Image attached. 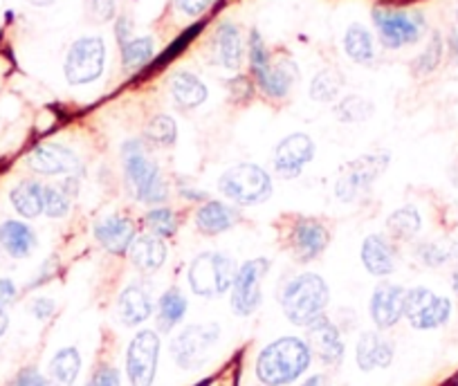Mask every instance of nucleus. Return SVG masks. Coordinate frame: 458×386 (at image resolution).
Returning a JSON list of instances; mask_svg holds the SVG:
<instances>
[{"label": "nucleus", "mask_w": 458, "mask_h": 386, "mask_svg": "<svg viewBox=\"0 0 458 386\" xmlns=\"http://www.w3.org/2000/svg\"><path fill=\"white\" fill-rule=\"evenodd\" d=\"M218 323H193V326H187L175 335V340L171 341V355L180 368L196 371L202 364H207L211 348L218 344Z\"/></svg>", "instance_id": "0eeeda50"}, {"label": "nucleus", "mask_w": 458, "mask_h": 386, "mask_svg": "<svg viewBox=\"0 0 458 386\" xmlns=\"http://www.w3.org/2000/svg\"><path fill=\"white\" fill-rule=\"evenodd\" d=\"M335 115L339 117L346 124H353V122H367L373 115V104L362 99V96H346L337 108H335Z\"/></svg>", "instance_id": "c9c22d12"}, {"label": "nucleus", "mask_w": 458, "mask_h": 386, "mask_svg": "<svg viewBox=\"0 0 458 386\" xmlns=\"http://www.w3.org/2000/svg\"><path fill=\"white\" fill-rule=\"evenodd\" d=\"M328 299V285L315 272H303L290 279L279 295V304L288 322L301 328H308L317 319L324 317Z\"/></svg>", "instance_id": "f03ea898"}, {"label": "nucleus", "mask_w": 458, "mask_h": 386, "mask_svg": "<svg viewBox=\"0 0 458 386\" xmlns=\"http://www.w3.org/2000/svg\"><path fill=\"white\" fill-rule=\"evenodd\" d=\"M79 371H81V355L74 346H65L50 359L46 386H74Z\"/></svg>", "instance_id": "a878e982"}, {"label": "nucleus", "mask_w": 458, "mask_h": 386, "mask_svg": "<svg viewBox=\"0 0 458 386\" xmlns=\"http://www.w3.org/2000/svg\"><path fill=\"white\" fill-rule=\"evenodd\" d=\"M28 166L41 175H79L83 171L77 153L59 142L38 144L28 155Z\"/></svg>", "instance_id": "4468645a"}, {"label": "nucleus", "mask_w": 458, "mask_h": 386, "mask_svg": "<svg viewBox=\"0 0 458 386\" xmlns=\"http://www.w3.org/2000/svg\"><path fill=\"white\" fill-rule=\"evenodd\" d=\"M328 231L315 218H303L297 216L290 225L288 231V248L294 261L299 263H310L324 254L328 248Z\"/></svg>", "instance_id": "ddd939ff"}, {"label": "nucleus", "mask_w": 458, "mask_h": 386, "mask_svg": "<svg viewBox=\"0 0 458 386\" xmlns=\"http://www.w3.org/2000/svg\"><path fill=\"white\" fill-rule=\"evenodd\" d=\"M16 295H19V290H16L14 281L0 279V308H5V306H10L12 301L16 299Z\"/></svg>", "instance_id": "de8ad7c7"}, {"label": "nucleus", "mask_w": 458, "mask_h": 386, "mask_svg": "<svg viewBox=\"0 0 458 386\" xmlns=\"http://www.w3.org/2000/svg\"><path fill=\"white\" fill-rule=\"evenodd\" d=\"M248 50H250V65H252L254 77L259 79L261 74L267 72V68L272 65V61H270V55H267L266 43H263L261 34H259L257 29L250 34V47H248Z\"/></svg>", "instance_id": "ea45409f"}, {"label": "nucleus", "mask_w": 458, "mask_h": 386, "mask_svg": "<svg viewBox=\"0 0 458 386\" xmlns=\"http://www.w3.org/2000/svg\"><path fill=\"white\" fill-rule=\"evenodd\" d=\"M312 353L299 337H281L267 344L257 357V377L266 386H288L308 371Z\"/></svg>", "instance_id": "f257e3e1"}, {"label": "nucleus", "mask_w": 458, "mask_h": 386, "mask_svg": "<svg viewBox=\"0 0 458 386\" xmlns=\"http://www.w3.org/2000/svg\"><path fill=\"white\" fill-rule=\"evenodd\" d=\"M456 21H458V3H456Z\"/></svg>", "instance_id": "6e6d98bb"}, {"label": "nucleus", "mask_w": 458, "mask_h": 386, "mask_svg": "<svg viewBox=\"0 0 458 386\" xmlns=\"http://www.w3.org/2000/svg\"><path fill=\"white\" fill-rule=\"evenodd\" d=\"M214 5V0H175V7L182 12L184 16H200Z\"/></svg>", "instance_id": "a18cd8bd"}, {"label": "nucleus", "mask_w": 458, "mask_h": 386, "mask_svg": "<svg viewBox=\"0 0 458 386\" xmlns=\"http://www.w3.org/2000/svg\"><path fill=\"white\" fill-rule=\"evenodd\" d=\"M43 191L46 184L38 180H23L12 189L10 198L16 212L23 218H37L43 214Z\"/></svg>", "instance_id": "c85d7f7f"}, {"label": "nucleus", "mask_w": 458, "mask_h": 386, "mask_svg": "<svg viewBox=\"0 0 458 386\" xmlns=\"http://www.w3.org/2000/svg\"><path fill=\"white\" fill-rule=\"evenodd\" d=\"M362 263L369 274L389 276L395 270V249L382 234L367 236L362 243Z\"/></svg>", "instance_id": "4be33fe9"}, {"label": "nucleus", "mask_w": 458, "mask_h": 386, "mask_svg": "<svg viewBox=\"0 0 458 386\" xmlns=\"http://www.w3.org/2000/svg\"><path fill=\"white\" fill-rule=\"evenodd\" d=\"M404 317L416 331H436L452 317V301L427 288L407 290Z\"/></svg>", "instance_id": "1a4fd4ad"}, {"label": "nucleus", "mask_w": 458, "mask_h": 386, "mask_svg": "<svg viewBox=\"0 0 458 386\" xmlns=\"http://www.w3.org/2000/svg\"><path fill=\"white\" fill-rule=\"evenodd\" d=\"M70 212V196L56 184H46L43 191V214L50 218H64Z\"/></svg>", "instance_id": "4c0bfd02"}, {"label": "nucleus", "mask_w": 458, "mask_h": 386, "mask_svg": "<svg viewBox=\"0 0 458 386\" xmlns=\"http://www.w3.org/2000/svg\"><path fill=\"white\" fill-rule=\"evenodd\" d=\"M301 386H328V380H326L324 375H312L308 377Z\"/></svg>", "instance_id": "3c124183"}, {"label": "nucleus", "mask_w": 458, "mask_h": 386, "mask_svg": "<svg viewBox=\"0 0 458 386\" xmlns=\"http://www.w3.org/2000/svg\"><path fill=\"white\" fill-rule=\"evenodd\" d=\"M122 164H124L126 184L138 203L160 205L169 198V187L162 178L160 166L148 160L147 148L138 139H129L122 147Z\"/></svg>", "instance_id": "7ed1b4c3"}, {"label": "nucleus", "mask_w": 458, "mask_h": 386, "mask_svg": "<svg viewBox=\"0 0 458 386\" xmlns=\"http://www.w3.org/2000/svg\"><path fill=\"white\" fill-rule=\"evenodd\" d=\"M0 245L12 258H28L37 249V234L21 221H5L0 225Z\"/></svg>", "instance_id": "393cba45"}, {"label": "nucleus", "mask_w": 458, "mask_h": 386, "mask_svg": "<svg viewBox=\"0 0 458 386\" xmlns=\"http://www.w3.org/2000/svg\"><path fill=\"white\" fill-rule=\"evenodd\" d=\"M236 261L227 254L220 252H202L189 265V285L198 297H211L225 295L227 290H232L236 279Z\"/></svg>", "instance_id": "20e7f679"}, {"label": "nucleus", "mask_w": 458, "mask_h": 386, "mask_svg": "<svg viewBox=\"0 0 458 386\" xmlns=\"http://www.w3.org/2000/svg\"><path fill=\"white\" fill-rule=\"evenodd\" d=\"M160 364V335L156 331H140L126 350V375L131 386H153Z\"/></svg>", "instance_id": "f8f14e48"}, {"label": "nucleus", "mask_w": 458, "mask_h": 386, "mask_svg": "<svg viewBox=\"0 0 458 386\" xmlns=\"http://www.w3.org/2000/svg\"><path fill=\"white\" fill-rule=\"evenodd\" d=\"M306 344L312 357H317L326 366H339L344 362L346 346H344L342 332L326 315L306 328Z\"/></svg>", "instance_id": "2eb2a0df"}, {"label": "nucleus", "mask_w": 458, "mask_h": 386, "mask_svg": "<svg viewBox=\"0 0 458 386\" xmlns=\"http://www.w3.org/2000/svg\"><path fill=\"white\" fill-rule=\"evenodd\" d=\"M153 52H156V43L151 37H140L131 38L126 46H122V61H124L126 70H140L153 59Z\"/></svg>", "instance_id": "473e14b6"}, {"label": "nucleus", "mask_w": 458, "mask_h": 386, "mask_svg": "<svg viewBox=\"0 0 458 386\" xmlns=\"http://www.w3.org/2000/svg\"><path fill=\"white\" fill-rule=\"evenodd\" d=\"M344 47H346V55L355 61V63H371L376 59V47H373L371 32H369L364 25H351L346 37H344Z\"/></svg>", "instance_id": "7c9ffc66"}, {"label": "nucleus", "mask_w": 458, "mask_h": 386, "mask_svg": "<svg viewBox=\"0 0 458 386\" xmlns=\"http://www.w3.org/2000/svg\"><path fill=\"white\" fill-rule=\"evenodd\" d=\"M147 139L153 147H174L178 139V126L169 115H156L147 124Z\"/></svg>", "instance_id": "f704fd0d"}, {"label": "nucleus", "mask_w": 458, "mask_h": 386, "mask_svg": "<svg viewBox=\"0 0 458 386\" xmlns=\"http://www.w3.org/2000/svg\"><path fill=\"white\" fill-rule=\"evenodd\" d=\"M443 50H445L443 38H440V34H434V37H431V41L427 43L425 52H422V55L413 61V72L416 74L434 72V70L440 65V61H443Z\"/></svg>", "instance_id": "e433bc0d"}, {"label": "nucleus", "mask_w": 458, "mask_h": 386, "mask_svg": "<svg viewBox=\"0 0 458 386\" xmlns=\"http://www.w3.org/2000/svg\"><path fill=\"white\" fill-rule=\"evenodd\" d=\"M88 386H122L120 371L110 364H101L95 373H92Z\"/></svg>", "instance_id": "37998d69"}, {"label": "nucleus", "mask_w": 458, "mask_h": 386, "mask_svg": "<svg viewBox=\"0 0 458 386\" xmlns=\"http://www.w3.org/2000/svg\"><path fill=\"white\" fill-rule=\"evenodd\" d=\"M129 256L140 272H157L166 261V243L156 234L135 236Z\"/></svg>", "instance_id": "5701e85b"}, {"label": "nucleus", "mask_w": 458, "mask_h": 386, "mask_svg": "<svg viewBox=\"0 0 458 386\" xmlns=\"http://www.w3.org/2000/svg\"><path fill=\"white\" fill-rule=\"evenodd\" d=\"M114 38H117L120 47L126 46V43L131 41V19L129 16H120V19H117V25H114Z\"/></svg>", "instance_id": "09e8293b"}, {"label": "nucleus", "mask_w": 458, "mask_h": 386, "mask_svg": "<svg viewBox=\"0 0 458 386\" xmlns=\"http://www.w3.org/2000/svg\"><path fill=\"white\" fill-rule=\"evenodd\" d=\"M95 239L108 254L122 256L135 240V225L126 216H106L95 222Z\"/></svg>", "instance_id": "a211bd4d"}, {"label": "nucleus", "mask_w": 458, "mask_h": 386, "mask_svg": "<svg viewBox=\"0 0 458 386\" xmlns=\"http://www.w3.org/2000/svg\"><path fill=\"white\" fill-rule=\"evenodd\" d=\"M418 256L425 265L440 267L445 263H452V245H440V243H422L418 245Z\"/></svg>", "instance_id": "a19ab883"}, {"label": "nucleus", "mask_w": 458, "mask_h": 386, "mask_svg": "<svg viewBox=\"0 0 458 386\" xmlns=\"http://www.w3.org/2000/svg\"><path fill=\"white\" fill-rule=\"evenodd\" d=\"M220 193L241 207H254L272 196V178L257 164H236L220 175Z\"/></svg>", "instance_id": "39448f33"}, {"label": "nucleus", "mask_w": 458, "mask_h": 386, "mask_svg": "<svg viewBox=\"0 0 458 386\" xmlns=\"http://www.w3.org/2000/svg\"><path fill=\"white\" fill-rule=\"evenodd\" d=\"M394 341L385 340L380 332H364L355 348V359L364 373L376 371V368H389L394 362Z\"/></svg>", "instance_id": "aec40b11"}, {"label": "nucleus", "mask_w": 458, "mask_h": 386, "mask_svg": "<svg viewBox=\"0 0 458 386\" xmlns=\"http://www.w3.org/2000/svg\"><path fill=\"white\" fill-rule=\"evenodd\" d=\"M449 55H452V61L458 65V32H452L447 38Z\"/></svg>", "instance_id": "8fccbe9b"}, {"label": "nucleus", "mask_w": 458, "mask_h": 386, "mask_svg": "<svg viewBox=\"0 0 458 386\" xmlns=\"http://www.w3.org/2000/svg\"><path fill=\"white\" fill-rule=\"evenodd\" d=\"M169 88L171 96H174L175 104H178L180 108H198L202 106L207 99L205 83H202L196 74L184 72V70H180V72H175L174 77H171Z\"/></svg>", "instance_id": "cd10ccee"}, {"label": "nucleus", "mask_w": 458, "mask_h": 386, "mask_svg": "<svg viewBox=\"0 0 458 386\" xmlns=\"http://www.w3.org/2000/svg\"><path fill=\"white\" fill-rule=\"evenodd\" d=\"M270 272V261L267 258H252V261L243 263L236 272L234 285H232V297L229 304L232 310L239 317H250L259 310L263 299L261 283Z\"/></svg>", "instance_id": "9d476101"}, {"label": "nucleus", "mask_w": 458, "mask_h": 386, "mask_svg": "<svg viewBox=\"0 0 458 386\" xmlns=\"http://www.w3.org/2000/svg\"><path fill=\"white\" fill-rule=\"evenodd\" d=\"M452 290L456 292V297H458V267L454 270V274H452Z\"/></svg>", "instance_id": "5fc2aeb1"}, {"label": "nucleus", "mask_w": 458, "mask_h": 386, "mask_svg": "<svg viewBox=\"0 0 458 386\" xmlns=\"http://www.w3.org/2000/svg\"><path fill=\"white\" fill-rule=\"evenodd\" d=\"M147 225L156 236L169 239V236H174L175 230H178V218H175V214L171 212V209L157 207L147 214Z\"/></svg>", "instance_id": "58836bf2"}, {"label": "nucleus", "mask_w": 458, "mask_h": 386, "mask_svg": "<svg viewBox=\"0 0 458 386\" xmlns=\"http://www.w3.org/2000/svg\"><path fill=\"white\" fill-rule=\"evenodd\" d=\"M297 74V65H294L293 61L279 59L276 63H272L270 68H267L266 74H261V77L257 79V83L267 96H272V99H284L290 92V88H293Z\"/></svg>", "instance_id": "bb28decb"}, {"label": "nucleus", "mask_w": 458, "mask_h": 386, "mask_svg": "<svg viewBox=\"0 0 458 386\" xmlns=\"http://www.w3.org/2000/svg\"><path fill=\"white\" fill-rule=\"evenodd\" d=\"M389 160L391 157L386 153H373V155H362L344 164L337 173V182H335V196L342 203H355V200L369 196L373 184L389 166Z\"/></svg>", "instance_id": "423d86ee"}, {"label": "nucleus", "mask_w": 458, "mask_h": 386, "mask_svg": "<svg viewBox=\"0 0 458 386\" xmlns=\"http://www.w3.org/2000/svg\"><path fill=\"white\" fill-rule=\"evenodd\" d=\"M86 10L92 21L106 23L114 19V0H86Z\"/></svg>", "instance_id": "79ce46f5"}, {"label": "nucleus", "mask_w": 458, "mask_h": 386, "mask_svg": "<svg viewBox=\"0 0 458 386\" xmlns=\"http://www.w3.org/2000/svg\"><path fill=\"white\" fill-rule=\"evenodd\" d=\"M30 5H37V7H47V5H52V3H55V0H28Z\"/></svg>", "instance_id": "864d4df0"}, {"label": "nucleus", "mask_w": 458, "mask_h": 386, "mask_svg": "<svg viewBox=\"0 0 458 386\" xmlns=\"http://www.w3.org/2000/svg\"><path fill=\"white\" fill-rule=\"evenodd\" d=\"M30 310H32V315L38 319V322H46V319H50L52 313H55V301L37 299L32 306H30Z\"/></svg>", "instance_id": "49530a36"}, {"label": "nucleus", "mask_w": 458, "mask_h": 386, "mask_svg": "<svg viewBox=\"0 0 458 386\" xmlns=\"http://www.w3.org/2000/svg\"><path fill=\"white\" fill-rule=\"evenodd\" d=\"M420 227H422L420 214H418L416 207H409V205L407 207L398 209V212H394L389 218H386V230H389V234L394 236L395 240L416 239Z\"/></svg>", "instance_id": "2f4dec72"}, {"label": "nucleus", "mask_w": 458, "mask_h": 386, "mask_svg": "<svg viewBox=\"0 0 458 386\" xmlns=\"http://www.w3.org/2000/svg\"><path fill=\"white\" fill-rule=\"evenodd\" d=\"M187 297L182 295L180 288H169L165 295L157 301V331L160 332H171L187 315Z\"/></svg>", "instance_id": "c756f323"}, {"label": "nucleus", "mask_w": 458, "mask_h": 386, "mask_svg": "<svg viewBox=\"0 0 458 386\" xmlns=\"http://www.w3.org/2000/svg\"><path fill=\"white\" fill-rule=\"evenodd\" d=\"M106 65V43L99 37H83L72 43L65 56V79L72 86H83L101 77Z\"/></svg>", "instance_id": "9b49d317"}, {"label": "nucleus", "mask_w": 458, "mask_h": 386, "mask_svg": "<svg viewBox=\"0 0 458 386\" xmlns=\"http://www.w3.org/2000/svg\"><path fill=\"white\" fill-rule=\"evenodd\" d=\"M342 74L337 70H321L315 79H312V86H310V96L315 102H333L337 92L342 90Z\"/></svg>", "instance_id": "72a5a7b5"}, {"label": "nucleus", "mask_w": 458, "mask_h": 386, "mask_svg": "<svg viewBox=\"0 0 458 386\" xmlns=\"http://www.w3.org/2000/svg\"><path fill=\"white\" fill-rule=\"evenodd\" d=\"M216 61L227 70H239L243 61V38L234 23L218 25L214 37Z\"/></svg>", "instance_id": "b1692460"}, {"label": "nucleus", "mask_w": 458, "mask_h": 386, "mask_svg": "<svg viewBox=\"0 0 458 386\" xmlns=\"http://www.w3.org/2000/svg\"><path fill=\"white\" fill-rule=\"evenodd\" d=\"M404 297H407V290L403 285L382 283L373 290L369 313L380 331H389L404 317Z\"/></svg>", "instance_id": "f3484780"}, {"label": "nucleus", "mask_w": 458, "mask_h": 386, "mask_svg": "<svg viewBox=\"0 0 458 386\" xmlns=\"http://www.w3.org/2000/svg\"><path fill=\"white\" fill-rule=\"evenodd\" d=\"M7 386H46V377L38 373V368L28 366V368H21L12 382Z\"/></svg>", "instance_id": "c03bdc74"}, {"label": "nucleus", "mask_w": 458, "mask_h": 386, "mask_svg": "<svg viewBox=\"0 0 458 386\" xmlns=\"http://www.w3.org/2000/svg\"><path fill=\"white\" fill-rule=\"evenodd\" d=\"M7 328H10V317H7V313L3 308H0V337L5 335Z\"/></svg>", "instance_id": "603ef678"}, {"label": "nucleus", "mask_w": 458, "mask_h": 386, "mask_svg": "<svg viewBox=\"0 0 458 386\" xmlns=\"http://www.w3.org/2000/svg\"><path fill=\"white\" fill-rule=\"evenodd\" d=\"M373 21L377 25L385 47L398 50L403 46H413L425 34L427 23L420 12H398V10H373Z\"/></svg>", "instance_id": "6e6552de"}, {"label": "nucleus", "mask_w": 458, "mask_h": 386, "mask_svg": "<svg viewBox=\"0 0 458 386\" xmlns=\"http://www.w3.org/2000/svg\"><path fill=\"white\" fill-rule=\"evenodd\" d=\"M153 315L151 290L144 283H129L117 299V317L124 326L135 328Z\"/></svg>", "instance_id": "6ab92c4d"}, {"label": "nucleus", "mask_w": 458, "mask_h": 386, "mask_svg": "<svg viewBox=\"0 0 458 386\" xmlns=\"http://www.w3.org/2000/svg\"><path fill=\"white\" fill-rule=\"evenodd\" d=\"M315 157V142L306 133H293L275 148V169L284 178H297Z\"/></svg>", "instance_id": "dca6fc26"}, {"label": "nucleus", "mask_w": 458, "mask_h": 386, "mask_svg": "<svg viewBox=\"0 0 458 386\" xmlns=\"http://www.w3.org/2000/svg\"><path fill=\"white\" fill-rule=\"evenodd\" d=\"M241 221V214L234 207L220 203V200H207L196 212V227L205 236H216L227 231Z\"/></svg>", "instance_id": "412c9836"}]
</instances>
